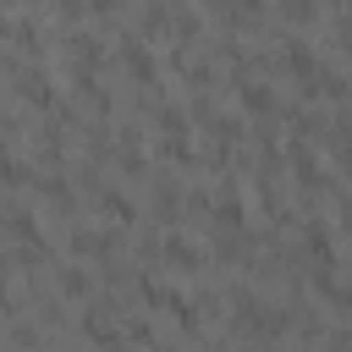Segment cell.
Returning <instances> with one entry per match:
<instances>
[{
    "instance_id": "6da1fadb",
    "label": "cell",
    "mask_w": 352,
    "mask_h": 352,
    "mask_svg": "<svg viewBox=\"0 0 352 352\" xmlns=\"http://www.w3.org/2000/svg\"><path fill=\"white\" fill-rule=\"evenodd\" d=\"M242 104H248V110H275V94L258 88V82H248V88H242Z\"/></svg>"
}]
</instances>
